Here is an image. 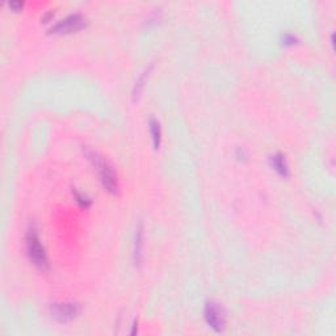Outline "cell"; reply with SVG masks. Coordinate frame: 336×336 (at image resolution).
<instances>
[{"instance_id":"52a82bcc","label":"cell","mask_w":336,"mask_h":336,"mask_svg":"<svg viewBox=\"0 0 336 336\" xmlns=\"http://www.w3.org/2000/svg\"><path fill=\"white\" fill-rule=\"evenodd\" d=\"M270 160H272V167H273L281 176H287V175H289V167H287L286 159H285V156H284L283 154H280V152L274 154L273 156L270 158Z\"/></svg>"},{"instance_id":"8992f818","label":"cell","mask_w":336,"mask_h":336,"mask_svg":"<svg viewBox=\"0 0 336 336\" xmlns=\"http://www.w3.org/2000/svg\"><path fill=\"white\" fill-rule=\"evenodd\" d=\"M137 233H135V239H134V261L135 264H141L142 263V248H143V229L142 225L137 227Z\"/></svg>"},{"instance_id":"6da1fadb","label":"cell","mask_w":336,"mask_h":336,"mask_svg":"<svg viewBox=\"0 0 336 336\" xmlns=\"http://www.w3.org/2000/svg\"><path fill=\"white\" fill-rule=\"evenodd\" d=\"M84 154L88 158L89 162L93 164V167H96V169H98L104 188L108 192L116 195L118 192V180H117V175H116L115 169L109 164V162L99 154L98 151L88 149V147L84 149Z\"/></svg>"},{"instance_id":"7a4b0ae2","label":"cell","mask_w":336,"mask_h":336,"mask_svg":"<svg viewBox=\"0 0 336 336\" xmlns=\"http://www.w3.org/2000/svg\"><path fill=\"white\" fill-rule=\"evenodd\" d=\"M27 251L28 256L31 259V261L34 264L37 268L45 270L49 268V263H48V256L45 248L41 243V239L37 234V230L34 227H31L27 233Z\"/></svg>"},{"instance_id":"8fae6325","label":"cell","mask_w":336,"mask_h":336,"mask_svg":"<svg viewBox=\"0 0 336 336\" xmlns=\"http://www.w3.org/2000/svg\"><path fill=\"white\" fill-rule=\"evenodd\" d=\"M284 42L287 45L296 44V35L293 34H285L284 35Z\"/></svg>"},{"instance_id":"ba28073f","label":"cell","mask_w":336,"mask_h":336,"mask_svg":"<svg viewBox=\"0 0 336 336\" xmlns=\"http://www.w3.org/2000/svg\"><path fill=\"white\" fill-rule=\"evenodd\" d=\"M150 132L154 147L155 149H159L160 139H162V130H160L159 121H156L155 118H150Z\"/></svg>"},{"instance_id":"7c38bea8","label":"cell","mask_w":336,"mask_h":336,"mask_svg":"<svg viewBox=\"0 0 336 336\" xmlns=\"http://www.w3.org/2000/svg\"><path fill=\"white\" fill-rule=\"evenodd\" d=\"M21 5H22V3H20V1H11V3H9V7H12V8H15V9L20 8Z\"/></svg>"},{"instance_id":"5b68a950","label":"cell","mask_w":336,"mask_h":336,"mask_svg":"<svg viewBox=\"0 0 336 336\" xmlns=\"http://www.w3.org/2000/svg\"><path fill=\"white\" fill-rule=\"evenodd\" d=\"M80 307L74 302H63V303H51L50 314L55 320L61 323H68L76 318L79 314Z\"/></svg>"},{"instance_id":"30bf717a","label":"cell","mask_w":336,"mask_h":336,"mask_svg":"<svg viewBox=\"0 0 336 336\" xmlns=\"http://www.w3.org/2000/svg\"><path fill=\"white\" fill-rule=\"evenodd\" d=\"M72 193H74V196H75L76 201H78L82 206H84V208H88L89 205H91V199H89V197H87V196L83 195V193H80V192H78L76 189L72 190Z\"/></svg>"},{"instance_id":"3957f363","label":"cell","mask_w":336,"mask_h":336,"mask_svg":"<svg viewBox=\"0 0 336 336\" xmlns=\"http://www.w3.org/2000/svg\"><path fill=\"white\" fill-rule=\"evenodd\" d=\"M87 25V17L82 14H72L66 16L62 20H59L57 24H54L50 28V33L55 34H67L72 32H78L83 29Z\"/></svg>"},{"instance_id":"9c48e42d","label":"cell","mask_w":336,"mask_h":336,"mask_svg":"<svg viewBox=\"0 0 336 336\" xmlns=\"http://www.w3.org/2000/svg\"><path fill=\"white\" fill-rule=\"evenodd\" d=\"M149 71H150V68L145 71V72H143V74H142V75L138 78L137 82H135V85H134V89H133L134 99H137L138 96L141 95L142 88H143V84H145V80H146V76L149 75Z\"/></svg>"},{"instance_id":"277c9868","label":"cell","mask_w":336,"mask_h":336,"mask_svg":"<svg viewBox=\"0 0 336 336\" xmlns=\"http://www.w3.org/2000/svg\"><path fill=\"white\" fill-rule=\"evenodd\" d=\"M205 320L209 324V327L214 331L221 332L226 327V315L225 310L218 302L209 301L205 306Z\"/></svg>"}]
</instances>
